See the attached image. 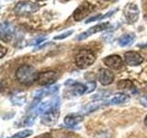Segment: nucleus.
<instances>
[{
    "mask_svg": "<svg viewBox=\"0 0 147 138\" xmlns=\"http://www.w3.org/2000/svg\"><path fill=\"white\" fill-rule=\"evenodd\" d=\"M39 73L31 66L24 64L18 68L16 72L17 80L22 85H31L38 79Z\"/></svg>",
    "mask_w": 147,
    "mask_h": 138,
    "instance_id": "nucleus-1",
    "label": "nucleus"
},
{
    "mask_svg": "<svg viewBox=\"0 0 147 138\" xmlns=\"http://www.w3.org/2000/svg\"><path fill=\"white\" fill-rule=\"evenodd\" d=\"M95 59V54L90 50L83 49L76 54V64L81 69H86L93 64Z\"/></svg>",
    "mask_w": 147,
    "mask_h": 138,
    "instance_id": "nucleus-2",
    "label": "nucleus"
},
{
    "mask_svg": "<svg viewBox=\"0 0 147 138\" xmlns=\"http://www.w3.org/2000/svg\"><path fill=\"white\" fill-rule=\"evenodd\" d=\"M40 8V6L37 3L30 2V1H22L18 2L15 8H14V12L18 16H26L33 14L36 11H38Z\"/></svg>",
    "mask_w": 147,
    "mask_h": 138,
    "instance_id": "nucleus-3",
    "label": "nucleus"
},
{
    "mask_svg": "<svg viewBox=\"0 0 147 138\" xmlns=\"http://www.w3.org/2000/svg\"><path fill=\"white\" fill-rule=\"evenodd\" d=\"M59 116H60V110H58V107H53L48 112L43 113V115L41 116L40 121L44 125L53 126L57 122Z\"/></svg>",
    "mask_w": 147,
    "mask_h": 138,
    "instance_id": "nucleus-4",
    "label": "nucleus"
},
{
    "mask_svg": "<svg viewBox=\"0 0 147 138\" xmlns=\"http://www.w3.org/2000/svg\"><path fill=\"white\" fill-rule=\"evenodd\" d=\"M93 9H94L93 5H91L88 2H84L76 9L75 12L73 14V17L75 18V20L81 21L82 20H84L86 16H88L89 14L93 11Z\"/></svg>",
    "mask_w": 147,
    "mask_h": 138,
    "instance_id": "nucleus-5",
    "label": "nucleus"
},
{
    "mask_svg": "<svg viewBox=\"0 0 147 138\" xmlns=\"http://www.w3.org/2000/svg\"><path fill=\"white\" fill-rule=\"evenodd\" d=\"M58 78V74L54 71H45L40 72L38 75L37 82L40 86H52L54 82H56Z\"/></svg>",
    "mask_w": 147,
    "mask_h": 138,
    "instance_id": "nucleus-6",
    "label": "nucleus"
},
{
    "mask_svg": "<svg viewBox=\"0 0 147 138\" xmlns=\"http://www.w3.org/2000/svg\"><path fill=\"white\" fill-rule=\"evenodd\" d=\"M109 22H104V23H100V24H98V25H96V26L91 27L87 30H86V31L83 32V33L78 35L77 36V40L78 41L85 40V39L88 38L89 36L93 35L95 33H98V32H100V31H102V30H107L108 28H109Z\"/></svg>",
    "mask_w": 147,
    "mask_h": 138,
    "instance_id": "nucleus-7",
    "label": "nucleus"
},
{
    "mask_svg": "<svg viewBox=\"0 0 147 138\" xmlns=\"http://www.w3.org/2000/svg\"><path fill=\"white\" fill-rule=\"evenodd\" d=\"M139 8L134 4H127L124 7V16L129 23H135L139 18Z\"/></svg>",
    "mask_w": 147,
    "mask_h": 138,
    "instance_id": "nucleus-8",
    "label": "nucleus"
},
{
    "mask_svg": "<svg viewBox=\"0 0 147 138\" xmlns=\"http://www.w3.org/2000/svg\"><path fill=\"white\" fill-rule=\"evenodd\" d=\"M0 30H1V40L3 41H9L13 38L14 32H15V28H14L11 23L5 21L2 22Z\"/></svg>",
    "mask_w": 147,
    "mask_h": 138,
    "instance_id": "nucleus-9",
    "label": "nucleus"
},
{
    "mask_svg": "<svg viewBox=\"0 0 147 138\" xmlns=\"http://www.w3.org/2000/svg\"><path fill=\"white\" fill-rule=\"evenodd\" d=\"M124 59H125V63L131 66H139V64L144 62V58H142V55L136 52H132V51L125 53Z\"/></svg>",
    "mask_w": 147,
    "mask_h": 138,
    "instance_id": "nucleus-10",
    "label": "nucleus"
},
{
    "mask_svg": "<svg viewBox=\"0 0 147 138\" xmlns=\"http://www.w3.org/2000/svg\"><path fill=\"white\" fill-rule=\"evenodd\" d=\"M98 80L101 85H110L114 80V74L107 68H101L98 71Z\"/></svg>",
    "mask_w": 147,
    "mask_h": 138,
    "instance_id": "nucleus-11",
    "label": "nucleus"
},
{
    "mask_svg": "<svg viewBox=\"0 0 147 138\" xmlns=\"http://www.w3.org/2000/svg\"><path fill=\"white\" fill-rule=\"evenodd\" d=\"M104 64L111 69H119L123 66V61L119 55L113 54L104 59Z\"/></svg>",
    "mask_w": 147,
    "mask_h": 138,
    "instance_id": "nucleus-12",
    "label": "nucleus"
},
{
    "mask_svg": "<svg viewBox=\"0 0 147 138\" xmlns=\"http://www.w3.org/2000/svg\"><path fill=\"white\" fill-rule=\"evenodd\" d=\"M83 120H84V116H83L82 114L75 113V114L67 115V116L64 118L63 122L66 126L73 128V127H76V125H78Z\"/></svg>",
    "mask_w": 147,
    "mask_h": 138,
    "instance_id": "nucleus-13",
    "label": "nucleus"
},
{
    "mask_svg": "<svg viewBox=\"0 0 147 138\" xmlns=\"http://www.w3.org/2000/svg\"><path fill=\"white\" fill-rule=\"evenodd\" d=\"M136 36L134 33H129V34H124L121 37H119L118 40V43L121 47H128L131 46L133 43H134Z\"/></svg>",
    "mask_w": 147,
    "mask_h": 138,
    "instance_id": "nucleus-14",
    "label": "nucleus"
},
{
    "mask_svg": "<svg viewBox=\"0 0 147 138\" xmlns=\"http://www.w3.org/2000/svg\"><path fill=\"white\" fill-rule=\"evenodd\" d=\"M59 89V86H50V87H46L42 89H40L36 92V98H42V97H47L51 94H53L55 92H57Z\"/></svg>",
    "mask_w": 147,
    "mask_h": 138,
    "instance_id": "nucleus-15",
    "label": "nucleus"
},
{
    "mask_svg": "<svg viewBox=\"0 0 147 138\" xmlns=\"http://www.w3.org/2000/svg\"><path fill=\"white\" fill-rule=\"evenodd\" d=\"M131 97L129 96L128 94L125 93H121V94H118L115 97L109 100V104L111 105H119V104H123V103H126L130 100Z\"/></svg>",
    "mask_w": 147,
    "mask_h": 138,
    "instance_id": "nucleus-16",
    "label": "nucleus"
},
{
    "mask_svg": "<svg viewBox=\"0 0 147 138\" xmlns=\"http://www.w3.org/2000/svg\"><path fill=\"white\" fill-rule=\"evenodd\" d=\"M71 82H72V85H67V86L70 87L73 95L78 96V95H82V94L86 93V86L85 85L75 82V81H72V80H71Z\"/></svg>",
    "mask_w": 147,
    "mask_h": 138,
    "instance_id": "nucleus-17",
    "label": "nucleus"
},
{
    "mask_svg": "<svg viewBox=\"0 0 147 138\" xmlns=\"http://www.w3.org/2000/svg\"><path fill=\"white\" fill-rule=\"evenodd\" d=\"M109 104V102H106V100H100V101H96V102L93 103V104H90L89 106H87V107L85 109V113L87 114V113H90L92 112H95V110H98L99 108L103 107V106L107 105V104Z\"/></svg>",
    "mask_w": 147,
    "mask_h": 138,
    "instance_id": "nucleus-18",
    "label": "nucleus"
},
{
    "mask_svg": "<svg viewBox=\"0 0 147 138\" xmlns=\"http://www.w3.org/2000/svg\"><path fill=\"white\" fill-rule=\"evenodd\" d=\"M117 10H118V9H114V10H111V11L108 12L107 14H106V15H98V16H96V17H92V18H89V20H87L86 21V23L93 22L95 20H105V18H109L110 16H112L113 14H114V12H116Z\"/></svg>",
    "mask_w": 147,
    "mask_h": 138,
    "instance_id": "nucleus-19",
    "label": "nucleus"
},
{
    "mask_svg": "<svg viewBox=\"0 0 147 138\" xmlns=\"http://www.w3.org/2000/svg\"><path fill=\"white\" fill-rule=\"evenodd\" d=\"M118 87L119 89L128 90V89H131L133 87V83H132V81L129 80V79H123L118 83Z\"/></svg>",
    "mask_w": 147,
    "mask_h": 138,
    "instance_id": "nucleus-20",
    "label": "nucleus"
},
{
    "mask_svg": "<svg viewBox=\"0 0 147 138\" xmlns=\"http://www.w3.org/2000/svg\"><path fill=\"white\" fill-rule=\"evenodd\" d=\"M32 133H33V131H31V130H23V131L17 133L16 135H14L10 138H27L32 135Z\"/></svg>",
    "mask_w": 147,
    "mask_h": 138,
    "instance_id": "nucleus-21",
    "label": "nucleus"
},
{
    "mask_svg": "<svg viewBox=\"0 0 147 138\" xmlns=\"http://www.w3.org/2000/svg\"><path fill=\"white\" fill-rule=\"evenodd\" d=\"M12 100V103L13 104H16V105H22L25 103V100H26V97H23L22 96L20 97H18V96H15L13 97V98L11 99Z\"/></svg>",
    "mask_w": 147,
    "mask_h": 138,
    "instance_id": "nucleus-22",
    "label": "nucleus"
},
{
    "mask_svg": "<svg viewBox=\"0 0 147 138\" xmlns=\"http://www.w3.org/2000/svg\"><path fill=\"white\" fill-rule=\"evenodd\" d=\"M96 82H94V81L88 82L86 85V93H90V92L94 91L96 89Z\"/></svg>",
    "mask_w": 147,
    "mask_h": 138,
    "instance_id": "nucleus-23",
    "label": "nucleus"
},
{
    "mask_svg": "<svg viewBox=\"0 0 147 138\" xmlns=\"http://www.w3.org/2000/svg\"><path fill=\"white\" fill-rule=\"evenodd\" d=\"M74 33V30H68L66 32H63V33L60 34L58 36H55L54 37V40H63V39H65L67 37H69L71 34Z\"/></svg>",
    "mask_w": 147,
    "mask_h": 138,
    "instance_id": "nucleus-24",
    "label": "nucleus"
},
{
    "mask_svg": "<svg viewBox=\"0 0 147 138\" xmlns=\"http://www.w3.org/2000/svg\"><path fill=\"white\" fill-rule=\"evenodd\" d=\"M45 37H40V38H38V39H36L35 41H34V43H32L33 45H36V44H40V43H42V41H45Z\"/></svg>",
    "mask_w": 147,
    "mask_h": 138,
    "instance_id": "nucleus-25",
    "label": "nucleus"
},
{
    "mask_svg": "<svg viewBox=\"0 0 147 138\" xmlns=\"http://www.w3.org/2000/svg\"><path fill=\"white\" fill-rule=\"evenodd\" d=\"M140 103L144 106V107L147 108V97H142V98H141Z\"/></svg>",
    "mask_w": 147,
    "mask_h": 138,
    "instance_id": "nucleus-26",
    "label": "nucleus"
},
{
    "mask_svg": "<svg viewBox=\"0 0 147 138\" xmlns=\"http://www.w3.org/2000/svg\"><path fill=\"white\" fill-rule=\"evenodd\" d=\"M1 58H3L4 57V55H5V53H6V52H7V49L4 47L3 45H1Z\"/></svg>",
    "mask_w": 147,
    "mask_h": 138,
    "instance_id": "nucleus-27",
    "label": "nucleus"
},
{
    "mask_svg": "<svg viewBox=\"0 0 147 138\" xmlns=\"http://www.w3.org/2000/svg\"><path fill=\"white\" fill-rule=\"evenodd\" d=\"M139 47H141V48H147V41L145 43H144V44H139L138 45Z\"/></svg>",
    "mask_w": 147,
    "mask_h": 138,
    "instance_id": "nucleus-28",
    "label": "nucleus"
},
{
    "mask_svg": "<svg viewBox=\"0 0 147 138\" xmlns=\"http://www.w3.org/2000/svg\"><path fill=\"white\" fill-rule=\"evenodd\" d=\"M42 138H53V136L50 135H45Z\"/></svg>",
    "mask_w": 147,
    "mask_h": 138,
    "instance_id": "nucleus-29",
    "label": "nucleus"
},
{
    "mask_svg": "<svg viewBox=\"0 0 147 138\" xmlns=\"http://www.w3.org/2000/svg\"><path fill=\"white\" fill-rule=\"evenodd\" d=\"M144 123H145V125H146V127H147V115H146L145 118H144Z\"/></svg>",
    "mask_w": 147,
    "mask_h": 138,
    "instance_id": "nucleus-30",
    "label": "nucleus"
},
{
    "mask_svg": "<svg viewBox=\"0 0 147 138\" xmlns=\"http://www.w3.org/2000/svg\"><path fill=\"white\" fill-rule=\"evenodd\" d=\"M105 1H112L113 2V1H117V0H105Z\"/></svg>",
    "mask_w": 147,
    "mask_h": 138,
    "instance_id": "nucleus-31",
    "label": "nucleus"
},
{
    "mask_svg": "<svg viewBox=\"0 0 147 138\" xmlns=\"http://www.w3.org/2000/svg\"><path fill=\"white\" fill-rule=\"evenodd\" d=\"M36 1H39V2H40V1H44V0H36Z\"/></svg>",
    "mask_w": 147,
    "mask_h": 138,
    "instance_id": "nucleus-32",
    "label": "nucleus"
},
{
    "mask_svg": "<svg viewBox=\"0 0 147 138\" xmlns=\"http://www.w3.org/2000/svg\"><path fill=\"white\" fill-rule=\"evenodd\" d=\"M146 91H147V86H146Z\"/></svg>",
    "mask_w": 147,
    "mask_h": 138,
    "instance_id": "nucleus-33",
    "label": "nucleus"
}]
</instances>
